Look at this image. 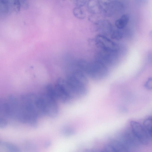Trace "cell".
<instances>
[{"instance_id": "16", "label": "cell", "mask_w": 152, "mask_h": 152, "mask_svg": "<svg viewBox=\"0 0 152 152\" xmlns=\"http://www.w3.org/2000/svg\"><path fill=\"white\" fill-rule=\"evenodd\" d=\"M143 126L150 136H152V117H149L143 122Z\"/></svg>"}, {"instance_id": "23", "label": "cell", "mask_w": 152, "mask_h": 152, "mask_svg": "<svg viewBox=\"0 0 152 152\" xmlns=\"http://www.w3.org/2000/svg\"><path fill=\"white\" fill-rule=\"evenodd\" d=\"M7 119L0 118V128H4L7 126Z\"/></svg>"}, {"instance_id": "7", "label": "cell", "mask_w": 152, "mask_h": 152, "mask_svg": "<svg viewBox=\"0 0 152 152\" xmlns=\"http://www.w3.org/2000/svg\"><path fill=\"white\" fill-rule=\"evenodd\" d=\"M129 148L122 141L112 140L105 145L104 150L105 152H128Z\"/></svg>"}, {"instance_id": "11", "label": "cell", "mask_w": 152, "mask_h": 152, "mask_svg": "<svg viewBox=\"0 0 152 152\" xmlns=\"http://www.w3.org/2000/svg\"><path fill=\"white\" fill-rule=\"evenodd\" d=\"M10 118V108L7 100L0 99V118Z\"/></svg>"}, {"instance_id": "10", "label": "cell", "mask_w": 152, "mask_h": 152, "mask_svg": "<svg viewBox=\"0 0 152 152\" xmlns=\"http://www.w3.org/2000/svg\"><path fill=\"white\" fill-rule=\"evenodd\" d=\"M86 4L87 10L92 14L96 15L99 14L101 12V8L97 1L88 0Z\"/></svg>"}, {"instance_id": "1", "label": "cell", "mask_w": 152, "mask_h": 152, "mask_svg": "<svg viewBox=\"0 0 152 152\" xmlns=\"http://www.w3.org/2000/svg\"><path fill=\"white\" fill-rule=\"evenodd\" d=\"M44 116L39 94L28 93L21 97L17 119L35 127L38 119Z\"/></svg>"}, {"instance_id": "17", "label": "cell", "mask_w": 152, "mask_h": 152, "mask_svg": "<svg viewBox=\"0 0 152 152\" xmlns=\"http://www.w3.org/2000/svg\"><path fill=\"white\" fill-rule=\"evenodd\" d=\"M3 145L10 151L19 152L20 151L18 147L15 145L11 143L5 142L2 143Z\"/></svg>"}, {"instance_id": "4", "label": "cell", "mask_w": 152, "mask_h": 152, "mask_svg": "<svg viewBox=\"0 0 152 152\" xmlns=\"http://www.w3.org/2000/svg\"><path fill=\"white\" fill-rule=\"evenodd\" d=\"M131 130L141 144L147 145L151 138L143 126L134 121L130 123Z\"/></svg>"}, {"instance_id": "8", "label": "cell", "mask_w": 152, "mask_h": 152, "mask_svg": "<svg viewBox=\"0 0 152 152\" xmlns=\"http://www.w3.org/2000/svg\"><path fill=\"white\" fill-rule=\"evenodd\" d=\"M10 111V118L17 119L19 107V102L14 95H10L7 100Z\"/></svg>"}, {"instance_id": "24", "label": "cell", "mask_w": 152, "mask_h": 152, "mask_svg": "<svg viewBox=\"0 0 152 152\" xmlns=\"http://www.w3.org/2000/svg\"><path fill=\"white\" fill-rule=\"evenodd\" d=\"M145 87L148 89L151 90L152 87V79L149 78L145 84Z\"/></svg>"}, {"instance_id": "3", "label": "cell", "mask_w": 152, "mask_h": 152, "mask_svg": "<svg viewBox=\"0 0 152 152\" xmlns=\"http://www.w3.org/2000/svg\"><path fill=\"white\" fill-rule=\"evenodd\" d=\"M108 73L106 66L97 61H90L86 70L87 76L94 80H100L105 77Z\"/></svg>"}, {"instance_id": "20", "label": "cell", "mask_w": 152, "mask_h": 152, "mask_svg": "<svg viewBox=\"0 0 152 152\" xmlns=\"http://www.w3.org/2000/svg\"><path fill=\"white\" fill-rule=\"evenodd\" d=\"M62 131L64 135L67 136L73 135L75 133L74 130L70 127H66L64 128Z\"/></svg>"}, {"instance_id": "6", "label": "cell", "mask_w": 152, "mask_h": 152, "mask_svg": "<svg viewBox=\"0 0 152 152\" xmlns=\"http://www.w3.org/2000/svg\"><path fill=\"white\" fill-rule=\"evenodd\" d=\"M96 60L105 65H110L114 63L118 58L117 52L101 50L95 56Z\"/></svg>"}, {"instance_id": "2", "label": "cell", "mask_w": 152, "mask_h": 152, "mask_svg": "<svg viewBox=\"0 0 152 152\" xmlns=\"http://www.w3.org/2000/svg\"><path fill=\"white\" fill-rule=\"evenodd\" d=\"M40 96L44 116L51 118L56 117L59 109L58 101L54 95L51 92L44 90Z\"/></svg>"}, {"instance_id": "12", "label": "cell", "mask_w": 152, "mask_h": 152, "mask_svg": "<svg viewBox=\"0 0 152 152\" xmlns=\"http://www.w3.org/2000/svg\"><path fill=\"white\" fill-rule=\"evenodd\" d=\"M9 10L15 13L19 12L21 7L19 0H5Z\"/></svg>"}, {"instance_id": "9", "label": "cell", "mask_w": 152, "mask_h": 152, "mask_svg": "<svg viewBox=\"0 0 152 152\" xmlns=\"http://www.w3.org/2000/svg\"><path fill=\"white\" fill-rule=\"evenodd\" d=\"M97 29L101 34L106 36L111 34L113 32V26L110 22L106 20H99L96 22Z\"/></svg>"}, {"instance_id": "13", "label": "cell", "mask_w": 152, "mask_h": 152, "mask_svg": "<svg viewBox=\"0 0 152 152\" xmlns=\"http://www.w3.org/2000/svg\"><path fill=\"white\" fill-rule=\"evenodd\" d=\"M129 20V18L128 15L124 14L120 18L115 20V26L118 29H122L127 26Z\"/></svg>"}, {"instance_id": "22", "label": "cell", "mask_w": 152, "mask_h": 152, "mask_svg": "<svg viewBox=\"0 0 152 152\" xmlns=\"http://www.w3.org/2000/svg\"><path fill=\"white\" fill-rule=\"evenodd\" d=\"M87 1V0H75L76 7H81L86 3Z\"/></svg>"}, {"instance_id": "14", "label": "cell", "mask_w": 152, "mask_h": 152, "mask_svg": "<svg viewBox=\"0 0 152 152\" xmlns=\"http://www.w3.org/2000/svg\"><path fill=\"white\" fill-rule=\"evenodd\" d=\"M72 12L74 16L79 19H83L86 17L85 13L81 7H75L73 9Z\"/></svg>"}, {"instance_id": "5", "label": "cell", "mask_w": 152, "mask_h": 152, "mask_svg": "<svg viewBox=\"0 0 152 152\" xmlns=\"http://www.w3.org/2000/svg\"><path fill=\"white\" fill-rule=\"evenodd\" d=\"M95 42L96 46L102 50L117 52L118 49V46L115 42L101 34L96 37Z\"/></svg>"}, {"instance_id": "21", "label": "cell", "mask_w": 152, "mask_h": 152, "mask_svg": "<svg viewBox=\"0 0 152 152\" xmlns=\"http://www.w3.org/2000/svg\"><path fill=\"white\" fill-rule=\"evenodd\" d=\"M21 7L25 10L27 9L29 6L28 0H19Z\"/></svg>"}, {"instance_id": "19", "label": "cell", "mask_w": 152, "mask_h": 152, "mask_svg": "<svg viewBox=\"0 0 152 152\" xmlns=\"http://www.w3.org/2000/svg\"><path fill=\"white\" fill-rule=\"evenodd\" d=\"M124 33L123 32L119 29L113 31L111 33V38L115 40H119L123 37Z\"/></svg>"}, {"instance_id": "15", "label": "cell", "mask_w": 152, "mask_h": 152, "mask_svg": "<svg viewBox=\"0 0 152 152\" xmlns=\"http://www.w3.org/2000/svg\"><path fill=\"white\" fill-rule=\"evenodd\" d=\"M102 10L108 14L111 2V0H97Z\"/></svg>"}, {"instance_id": "18", "label": "cell", "mask_w": 152, "mask_h": 152, "mask_svg": "<svg viewBox=\"0 0 152 152\" xmlns=\"http://www.w3.org/2000/svg\"><path fill=\"white\" fill-rule=\"evenodd\" d=\"M9 11L5 0H0V14H7Z\"/></svg>"}]
</instances>
